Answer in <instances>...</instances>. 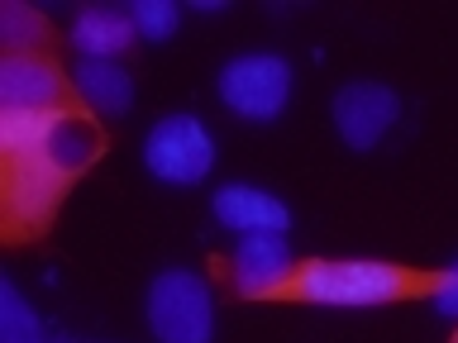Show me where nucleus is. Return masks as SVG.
I'll return each instance as SVG.
<instances>
[{"label":"nucleus","instance_id":"obj_3","mask_svg":"<svg viewBox=\"0 0 458 343\" xmlns=\"http://www.w3.org/2000/svg\"><path fill=\"white\" fill-rule=\"evenodd\" d=\"M148 329L157 343H210L215 339V300L206 277L186 267L157 272L148 286Z\"/></svg>","mask_w":458,"mask_h":343},{"label":"nucleus","instance_id":"obj_17","mask_svg":"<svg viewBox=\"0 0 458 343\" xmlns=\"http://www.w3.org/2000/svg\"><path fill=\"white\" fill-rule=\"evenodd\" d=\"M435 310L444 320H458V263L439 267V286H435Z\"/></svg>","mask_w":458,"mask_h":343},{"label":"nucleus","instance_id":"obj_11","mask_svg":"<svg viewBox=\"0 0 458 343\" xmlns=\"http://www.w3.org/2000/svg\"><path fill=\"white\" fill-rule=\"evenodd\" d=\"M134 38H139L134 14L120 5H86L72 24V43H77L81 57H120Z\"/></svg>","mask_w":458,"mask_h":343},{"label":"nucleus","instance_id":"obj_12","mask_svg":"<svg viewBox=\"0 0 458 343\" xmlns=\"http://www.w3.org/2000/svg\"><path fill=\"white\" fill-rule=\"evenodd\" d=\"M77 96L100 114H124L134 105V77L114 57H81L77 63Z\"/></svg>","mask_w":458,"mask_h":343},{"label":"nucleus","instance_id":"obj_5","mask_svg":"<svg viewBox=\"0 0 458 343\" xmlns=\"http://www.w3.org/2000/svg\"><path fill=\"white\" fill-rule=\"evenodd\" d=\"M143 167L167 186H196L215 167V134L200 114H167L143 138Z\"/></svg>","mask_w":458,"mask_h":343},{"label":"nucleus","instance_id":"obj_13","mask_svg":"<svg viewBox=\"0 0 458 343\" xmlns=\"http://www.w3.org/2000/svg\"><path fill=\"white\" fill-rule=\"evenodd\" d=\"M63 110H0V153L5 157L38 153L57 129V120H63Z\"/></svg>","mask_w":458,"mask_h":343},{"label":"nucleus","instance_id":"obj_1","mask_svg":"<svg viewBox=\"0 0 458 343\" xmlns=\"http://www.w3.org/2000/svg\"><path fill=\"white\" fill-rule=\"evenodd\" d=\"M435 286L439 272L382 263V257H306V263H296V277L286 281L282 300L329 305V310H368L411 296H435Z\"/></svg>","mask_w":458,"mask_h":343},{"label":"nucleus","instance_id":"obj_8","mask_svg":"<svg viewBox=\"0 0 458 343\" xmlns=\"http://www.w3.org/2000/svg\"><path fill=\"white\" fill-rule=\"evenodd\" d=\"M67 81L53 57L5 53L0 57V110H63Z\"/></svg>","mask_w":458,"mask_h":343},{"label":"nucleus","instance_id":"obj_7","mask_svg":"<svg viewBox=\"0 0 458 343\" xmlns=\"http://www.w3.org/2000/svg\"><path fill=\"white\" fill-rule=\"evenodd\" d=\"M401 120V100L382 81H349L335 91V129L349 148H377Z\"/></svg>","mask_w":458,"mask_h":343},{"label":"nucleus","instance_id":"obj_10","mask_svg":"<svg viewBox=\"0 0 458 343\" xmlns=\"http://www.w3.org/2000/svg\"><path fill=\"white\" fill-rule=\"evenodd\" d=\"M100 148H106V138H100L96 120H86V114H77V110H63V120H57V129L48 134V143H43L38 153H29V157L53 163L63 177H81V172L100 157Z\"/></svg>","mask_w":458,"mask_h":343},{"label":"nucleus","instance_id":"obj_18","mask_svg":"<svg viewBox=\"0 0 458 343\" xmlns=\"http://www.w3.org/2000/svg\"><path fill=\"white\" fill-rule=\"evenodd\" d=\"M454 343H458V334H454Z\"/></svg>","mask_w":458,"mask_h":343},{"label":"nucleus","instance_id":"obj_4","mask_svg":"<svg viewBox=\"0 0 458 343\" xmlns=\"http://www.w3.org/2000/svg\"><path fill=\"white\" fill-rule=\"evenodd\" d=\"M220 100L239 120L272 124L292 100V63L282 53H239L220 67Z\"/></svg>","mask_w":458,"mask_h":343},{"label":"nucleus","instance_id":"obj_16","mask_svg":"<svg viewBox=\"0 0 458 343\" xmlns=\"http://www.w3.org/2000/svg\"><path fill=\"white\" fill-rule=\"evenodd\" d=\"M129 14H134V29H139L143 43H167L172 34H177V24H182L177 0H134Z\"/></svg>","mask_w":458,"mask_h":343},{"label":"nucleus","instance_id":"obj_15","mask_svg":"<svg viewBox=\"0 0 458 343\" xmlns=\"http://www.w3.org/2000/svg\"><path fill=\"white\" fill-rule=\"evenodd\" d=\"M0 343H43L38 314L24 305V296L10 281H0Z\"/></svg>","mask_w":458,"mask_h":343},{"label":"nucleus","instance_id":"obj_14","mask_svg":"<svg viewBox=\"0 0 458 343\" xmlns=\"http://www.w3.org/2000/svg\"><path fill=\"white\" fill-rule=\"evenodd\" d=\"M0 43H5V53H43L48 48V20L24 0H10V5H0Z\"/></svg>","mask_w":458,"mask_h":343},{"label":"nucleus","instance_id":"obj_9","mask_svg":"<svg viewBox=\"0 0 458 343\" xmlns=\"http://www.w3.org/2000/svg\"><path fill=\"white\" fill-rule=\"evenodd\" d=\"M210 210L229 234H286L292 229V210L282 205L267 186L253 181H225L220 191L210 196Z\"/></svg>","mask_w":458,"mask_h":343},{"label":"nucleus","instance_id":"obj_6","mask_svg":"<svg viewBox=\"0 0 458 343\" xmlns=\"http://www.w3.org/2000/svg\"><path fill=\"white\" fill-rule=\"evenodd\" d=\"M229 277L243 300H282L286 281L296 277L292 243L282 234H243L229 257Z\"/></svg>","mask_w":458,"mask_h":343},{"label":"nucleus","instance_id":"obj_2","mask_svg":"<svg viewBox=\"0 0 458 343\" xmlns=\"http://www.w3.org/2000/svg\"><path fill=\"white\" fill-rule=\"evenodd\" d=\"M67 181L53 163L43 157H5V177H0V224H5V243H29L53 224L57 205H63Z\"/></svg>","mask_w":458,"mask_h":343}]
</instances>
